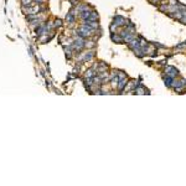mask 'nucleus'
<instances>
[{"mask_svg":"<svg viewBox=\"0 0 186 186\" xmlns=\"http://www.w3.org/2000/svg\"><path fill=\"white\" fill-rule=\"evenodd\" d=\"M41 10H42L41 6H34V8L29 6L28 9H25V8H24V11H26V14H29V15H37Z\"/></svg>","mask_w":186,"mask_h":186,"instance_id":"nucleus-1","label":"nucleus"},{"mask_svg":"<svg viewBox=\"0 0 186 186\" xmlns=\"http://www.w3.org/2000/svg\"><path fill=\"white\" fill-rule=\"evenodd\" d=\"M165 72H166V75H168L169 77H175V76L178 75V71H176L174 67H166Z\"/></svg>","mask_w":186,"mask_h":186,"instance_id":"nucleus-2","label":"nucleus"},{"mask_svg":"<svg viewBox=\"0 0 186 186\" xmlns=\"http://www.w3.org/2000/svg\"><path fill=\"white\" fill-rule=\"evenodd\" d=\"M114 24L118 26V25H124L125 24V19H123V18H121V16H117L115 19H114Z\"/></svg>","mask_w":186,"mask_h":186,"instance_id":"nucleus-3","label":"nucleus"},{"mask_svg":"<svg viewBox=\"0 0 186 186\" xmlns=\"http://www.w3.org/2000/svg\"><path fill=\"white\" fill-rule=\"evenodd\" d=\"M125 85H127V78H123L122 81L118 82V88H119V89H123V87H124Z\"/></svg>","mask_w":186,"mask_h":186,"instance_id":"nucleus-4","label":"nucleus"},{"mask_svg":"<svg viewBox=\"0 0 186 186\" xmlns=\"http://www.w3.org/2000/svg\"><path fill=\"white\" fill-rule=\"evenodd\" d=\"M66 20H67L68 22H73V21H75V16H73V12H72V11L70 12L67 16H66Z\"/></svg>","mask_w":186,"mask_h":186,"instance_id":"nucleus-5","label":"nucleus"},{"mask_svg":"<svg viewBox=\"0 0 186 186\" xmlns=\"http://www.w3.org/2000/svg\"><path fill=\"white\" fill-rule=\"evenodd\" d=\"M112 38L114 40V41H123V37H121V36H115V35H112Z\"/></svg>","mask_w":186,"mask_h":186,"instance_id":"nucleus-6","label":"nucleus"},{"mask_svg":"<svg viewBox=\"0 0 186 186\" xmlns=\"http://www.w3.org/2000/svg\"><path fill=\"white\" fill-rule=\"evenodd\" d=\"M61 22H62L61 20H56V24H55V26H61V25H62Z\"/></svg>","mask_w":186,"mask_h":186,"instance_id":"nucleus-7","label":"nucleus"}]
</instances>
